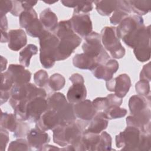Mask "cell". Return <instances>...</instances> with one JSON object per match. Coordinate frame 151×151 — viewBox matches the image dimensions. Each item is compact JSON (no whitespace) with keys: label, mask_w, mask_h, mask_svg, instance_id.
I'll return each instance as SVG.
<instances>
[{"label":"cell","mask_w":151,"mask_h":151,"mask_svg":"<svg viewBox=\"0 0 151 151\" xmlns=\"http://www.w3.org/2000/svg\"><path fill=\"white\" fill-rule=\"evenodd\" d=\"M1 91H11V90L14 84L13 78L11 74L8 71L1 73Z\"/></svg>","instance_id":"ab89813d"},{"label":"cell","mask_w":151,"mask_h":151,"mask_svg":"<svg viewBox=\"0 0 151 151\" xmlns=\"http://www.w3.org/2000/svg\"><path fill=\"white\" fill-rule=\"evenodd\" d=\"M37 18V14L33 8L24 10L19 16V25L21 27L25 29L28 25H29Z\"/></svg>","instance_id":"d6a6232c"},{"label":"cell","mask_w":151,"mask_h":151,"mask_svg":"<svg viewBox=\"0 0 151 151\" xmlns=\"http://www.w3.org/2000/svg\"><path fill=\"white\" fill-rule=\"evenodd\" d=\"M93 105L97 111H104L109 107V102L107 97H97L92 101Z\"/></svg>","instance_id":"f6af8a7d"},{"label":"cell","mask_w":151,"mask_h":151,"mask_svg":"<svg viewBox=\"0 0 151 151\" xmlns=\"http://www.w3.org/2000/svg\"><path fill=\"white\" fill-rule=\"evenodd\" d=\"M122 40L126 45L132 48L140 44L150 43V27L141 26Z\"/></svg>","instance_id":"ba28073f"},{"label":"cell","mask_w":151,"mask_h":151,"mask_svg":"<svg viewBox=\"0 0 151 151\" xmlns=\"http://www.w3.org/2000/svg\"><path fill=\"white\" fill-rule=\"evenodd\" d=\"M47 110L48 104L45 97L38 96L33 98L27 104L28 120L36 122Z\"/></svg>","instance_id":"7c38bea8"},{"label":"cell","mask_w":151,"mask_h":151,"mask_svg":"<svg viewBox=\"0 0 151 151\" xmlns=\"http://www.w3.org/2000/svg\"><path fill=\"white\" fill-rule=\"evenodd\" d=\"M12 9L11 11V14L15 16H19L22 11H24V9L22 6L21 1H12Z\"/></svg>","instance_id":"f907efd6"},{"label":"cell","mask_w":151,"mask_h":151,"mask_svg":"<svg viewBox=\"0 0 151 151\" xmlns=\"http://www.w3.org/2000/svg\"><path fill=\"white\" fill-rule=\"evenodd\" d=\"M74 104L68 102L64 107L57 111L60 118V125L67 124L76 120V116L74 111Z\"/></svg>","instance_id":"4316f807"},{"label":"cell","mask_w":151,"mask_h":151,"mask_svg":"<svg viewBox=\"0 0 151 151\" xmlns=\"http://www.w3.org/2000/svg\"><path fill=\"white\" fill-rule=\"evenodd\" d=\"M140 131L136 127L127 126L124 131L116 136V145L121 150L137 151Z\"/></svg>","instance_id":"52a82bcc"},{"label":"cell","mask_w":151,"mask_h":151,"mask_svg":"<svg viewBox=\"0 0 151 151\" xmlns=\"http://www.w3.org/2000/svg\"><path fill=\"white\" fill-rule=\"evenodd\" d=\"M151 148L150 133L140 132V140L137 151H149Z\"/></svg>","instance_id":"f35d334b"},{"label":"cell","mask_w":151,"mask_h":151,"mask_svg":"<svg viewBox=\"0 0 151 151\" xmlns=\"http://www.w3.org/2000/svg\"><path fill=\"white\" fill-rule=\"evenodd\" d=\"M100 138L97 146L96 150H112L111 148L112 139L111 136L106 132L100 133Z\"/></svg>","instance_id":"8d00e7d4"},{"label":"cell","mask_w":151,"mask_h":151,"mask_svg":"<svg viewBox=\"0 0 151 151\" xmlns=\"http://www.w3.org/2000/svg\"><path fill=\"white\" fill-rule=\"evenodd\" d=\"M119 68L118 62L116 60L110 59L104 64H99L91 72L96 78L107 81L113 78V74Z\"/></svg>","instance_id":"5bb4252c"},{"label":"cell","mask_w":151,"mask_h":151,"mask_svg":"<svg viewBox=\"0 0 151 151\" xmlns=\"http://www.w3.org/2000/svg\"><path fill=\"white\" fill-rule=\"evenodd\" d=\"M57 1H44V2L46 3V4H54Z\"/></svg>","instance_id":"680465c9"},{"label":"cell","mask_w":151,"mask_h":151,"mask_svg":"<svg viewBox=\"0 0 151 151\" xmlns=\"http://www.w3.org/2000/svg\"><path fill=\"white\" fill-rule=\"evenodd\" d=\"M7 71L11 74L14 84H27L31 80V73L29 70L25 69L24 66L22 65L10 64Z\"/></svg>","instance_id":"d6986e66"},{"label":"cell","mask_w":151,"mask_h":151,"mask_svg":"<svg viewBox=\"0 0 151 151\" xmlns=\"http://www.w3.org/2000/svg\"><path fill=\"white\" fill-rule=\"evenodd\" d=\"M13 4L12 1H0V15L1 17L5 16L6 14L11 11Z\"/></svg>","instance_id":"7dc6e473"},{"label":"cell","mask_w":151,"mask_h":151,"mask_svg":"<svg viewBox=\"0 0 151 151\" xmlns=\"http://www.w3.org/2000/svg\"><path fill=\"white\" fill-rule=\"evenodd\" d=\"M140 80H145L149 82L151 80V67L150 63L145 64L140 73Z\"/></svg>","instance_id":"bcb514c9"},{"label":"cell","mask_w":151,"mask_h":151,"mask_svg":"<svg viewBox=\"0 0 151 151\" xmlns=\"http://www.w3.org/2000/svg\"><path fill=\"white\" fill-rule=\"evenodd\" d=\"M61 150V149L55 147L52 145H45L42 148L41 150Z\"/></svg>","instance_id":"9f6ffc18"},{"label":"cell","mask_w":151,"mask_h":151,"mask_svg":"<svg viewBox=\"0 0 151 151\" xmlns=\"http://www.w3.org/2000/svg\"><path fill=\"white\" fill-rule=\"evenodd\" d=\"M73 64L76 68L91 71L99 64L94 58L84 52L76 54L73 58Z\"/></svg>","instance_id":"cb8c5ba5"},{"label":"cell","mask_w":151,"mask_h":151,"mask_svg":"<svg viewBox=\"0 0 151 151\" xmlns=\"http://www.w3.org/2000/svg\"><path fill=\"white\" fill-rule=\"evenodd\" d=\"M29 131V125L23 120L18 119L17 128L14 132V136L16 138H21L27 136Z\"/></svg>","instance_id":"7bdbcfd3"},{"label":"cell","mask_w":151,"mask_h":151,"mask_svg":"<svg viewBox=\"0 0 151 151\" xmlns=\"http://www.w3.org/2000/svg\"><path fill=\"white\" fill-rule=\"evenodd\" d=\"M69 20L73 31L78 35L84 38L92 32V22L88 14H80L73 15Z\"/></svg>","instance_id":"30bf717a"},{"label":"cell","mask_w":151,"mask_h":151,"mask_svg":"<svg viewBox=\"0 0 151 151\" xmlns=\"http://www.w3.org/2000/svg\"><path fill=\"white\" fill-rule=\"evenodd\" d=\"M69 80L72 83V84L75 83H84V80L83 77L78 73H74V74H72L70 77Z\"/></svg>","instance_id":"816d5d0a"},{"label":"cell","mask_w":151,"mask_h":151,"mask_svg":"<svg viewBox=\"0 0 151 151\" xmlns=\"http://www.w3.org/2000/svg\"><path fill=\"white\" fill-rule=\"evenodd\" d=\"M40 20L45 30L54 32L58 26V18L50 8H46L40 14Z\"/></svg>","instance_id":"d4e9b609"},{"label":"cell","mask_w":151,"mask_h":151,"mask_svg":"<svg viewBox=\"0 0 151 151\" xmlns=\"http://www.w3.org/2000/svg\"><path fill=\"white\" fill-rule=\"evenodd\" d=\"M38 38L40 45V63L44 68H51L56 61L55 55L59 39L54 33L45 29Z\"/></svg>","instance_id":"3957f363"},{"label":"cell","mask_w":151,"mask_h":151,"mask_svg":"<svg viewBox=\"0 0 151 151\" xmlns=\"http://www.w3.org/2000/svg\"><path fill=\"white\" fill-rule=\"evenodd\" d=\"M26 32L28 35L34 38H39L41 34L45 30L40 20L37 18L31 24L28 25L25 28Z\"/></svg>","instance_id":"836d02e7"},{"label":"cell","mask_w":151,"mask_h":151,"mask_svg":"<svg viewBox=\"0 0 151 151\" xmlns=\"http://www.w3.org/2000/svg\"><path fill=\"white\" fill-rule=\"evenodd\" d=\"M73 108L76 116L84 121L90 122L97 113L92 101L90 100L85 99L75 103Z\"/></svg>","instance_id":"2e32d148"},{"label":"cell","mask_w":151,"mask_h":151,"mask_svg":"<svg viewBox=\"0 0 151 151\" xmlns=\"http://www.w3.org/2000/svg\"><path fill=\"white\" fill-rule=\"evenodd\" d=\"M89 122L82 120L63 125H58L52 130L53 141L61 147L72 145L80 138Z\"/></svg>","instance_id":"7a4b0ae2"},{"label":"cell","mask_w":151,"mask_h":151,"mask_svg":"<svg viewBox=\"0 0 151 151\" xmlns=\"http://www.w3.org/2000/svg\"><path fill=\"white\" fill-rule=\"evenodd\" d=\"M150 109H147L139 113L127 116L126 121L127 126L136 127L142 132L150 133Z\"/></svg>","instance_id":"4fadbf2b"},{"label":"cell","mask_w":151,"mask_h":151,"mask_svg":"<svg viewBox=\"0 0 151 151\" xmlns=\"http://www.w3.org/2000/svg\"><path fill=\"white\" fill-rule=\"evenodd\" d=\"M54 34L59 39L55 51V60L62 61L68 58L81 42V38L73 31L70 20L58 22Z\"/></svg>","instance_id":"6da1fadb"},{"label":"cell","mask_w":151,"mask_h":151,"mask_svg":"<svg viewBox=\"0 0 151 151\" xmlns=\"http://www.w3.org/2000/svg\"><path fill=\"white\" fill-rule=\"evenodd\" d=\"M8 20L6 15L1 17V34L7 33L8 30Z\"/></svg>","instance_id":"f5cc1de1"},{"label":"cell","mask_w":151,"mask_h":151,"mask_svg":"<svg viewBox=\"0 0 151 151\" xmlns=\"http://www.w3.org/2000/svg\"><path fill=\"white\" fill-rule=\"evenodd\" d=\"M109 119L103 111H98L90 121V123L84 131L93 133L100 134L108 126Z\"/></svg>","instance_id":"ffe728a7"},{"label":"cell","mask_w":151,"mask_h":151,"mask_svg":"<svg viewBox=\"0 0 151 151\" xmlns=\"http://www.w3.org/2000/svg\"><path fill=\"white\" fill-rule=\"evenodd\" d=\"M8 48L14 51H18L27 43V38L25 31L22 29H11L8 32Z\"/></svg>","instance_id":"ac0fdd59"},{"label":"cell","mask_w":151,"mask_h":151,"mask_svg":"<svg viewBox=\"0 0 151 151\" xmlns=\"http://www.w3.org/2000/svg\"><path fill=\"white\" fill-rule=\"evenodd\" d=\"M47 101L48 109L53 110L56 111L60 110L68 103L65 96L60 92L52 94L48 98Z\"/></svg>","instance_id":"f1b7e54d"},{"label":"cell","mask_w":151,"mask_h":151,"mask_svg":"<svg viewBox=\"0 0 151 151\" xmlns=\"http://www.w3.org/2000/svg\"><path fill=\"white\" fill-rule=\"evenodd\" d=\"M78 1H61V2L65 6L69 8H75L79 3Z\"/></svg>","instance_id":"11a10c76"},{"label":"cell","mask_w":151,"mask_h":151,"mask_svg":"<svg viewBox=\"0 0 151 151\" xmlns=\"http://www.w3.org/2000/svg\"><path fill=\"white\" fill-rule=\"evenodd\" d=\"M84 38L85 42L82 45L84 53L94 58L98 64H104L110 59L101 44L100 35L99 33L92 31Z\"/></svg>","instance_id":"5b68a950"},{"label":"cell","mask_w":151,"mask_h":151,"mask_svg":"<svg viewBox=\"0 0 151 151\" xmlns=\"http://www.w3.org/2000/svg\"><path fill=\"white\" fill-rule=\"evenodd\" d=\"M93 1H80L78 4L74 8L73 15L80 14H86L92 11Z\"/></svg>","instance_id":"ee69618b"},{"label":"cell","mask_w":151,"mask_h":151,"mask_svg":"<svg viewBox=\"0 0 151 151\" xmlns=\"http://www.w3.org/2000/svg\"><path fill=\"white\" fill-rule=\"evenodd\" d=\"M132 12L131 9L125 0H118V5L110 18V22L113 25L119 24Z\"/></svg>","instance_id":"603a6c76"},{"label":"cell","mask_w":151,"mask_h":151,"mask_svg":"<svg viewBox=\"0 0 151 151\" xmlns=\"http://www.w3.org/2000/svg\"><path fill=\"white\" fill-rule=\"evenodd\" d=\"M37 4V1H21L22 6L24 10H28Z\"/></svg>","instance_id":"db71d44e"},{"label":"cell","mask_w":151,"mask_h":151,"mask_svg":"<svg viewBox=\"0 0 151 151\" xmlns=\"http://www.w3.org/2000/svg\"><path fill=\"white\" fill-rule=\"evenodd\" d=\"M127 2L131 11L139 16L147 14L151 9L150 0H127Z\"/></svg>","instance_id":"484cf974"},{"label":"cell","mask_w":151,"mask_h":151,"mask_svg":"<svg viewBox=\"0 0 151 151\" xmlns=\"http://www.w3.org/2000/svg\"><path fill=\"white\" fill-rule=\"evenodd\" d=\"M27 139L31 147L38 150H41L43 146L50 141L48 134L37 127L29 131Z\"/></svg>","instance_id":"e0dca14e"},{"label":"cell","mask_w":151,"mask_h":151,"mask_svg":"<svg viewBox=\"0 0 151 151\" xmlns=\"http://www.w3.org/2000/svg\"><path fill=\"white\" fill-rule=\"evenodd\" d=\"M10 93L11 97L9 102L12 108L21 101H29L38 96L45 98L47 97V93L44 88H38L30 83L24 84H14Z\"/></svg>","instance_id":"277c9868"},{"label":"cell","mask_w":151,"mask_h":151,"mask_svg":"<svg viewBox=\"0 0 151 151\" xmlns=\"http://www.w3.org/2000/svg\"><path fill=\"white\" fill-rule=\"evenodd\" d=\"M87 90L84 83H75L69 88L67 93V99L68 102L75 104L86 99Z\"/></svg>","instance_id":"7402d4cb"},{"label":"cell","mask_w":151,"mask_h":151,"mask_svg":"<svg viewBox=\"0 0 151 151\" xmlns=\"http://www.w3.org/2000/svg\"><path fill=\"white\" fill-rule=\"evenodd\" d=\"M93 3L98 13L102 16L110 15L118 5V1H94Z\"/></svg>","instance_id":"83f0119b"},{"label":"cell","mask_w":151,"mask_h":151,"mask_svg":"<svg viewBox=\"0 0 151 151\" xmlns=\"http://www.w3.org/2000/svg\"><path fill=\"white\" fill-rule=\"evenodd\" d=\"M134 54L140 62L148 61L150 58V43L139 45L133 48Z\"/></svg>","instance_id":"1f68e13d"},{"label":"cell","mask_w":151,"mask_h":151,"mask_svg":"<svg viewBox=\"0 0 151 151\" xmlns=\"http://www.w3.org/2000/svg\"><path fill=\"white\" fill-rule=\"evenodd\" d=\"M1 143H0V150L4 151L5 150L6 145L9 142V133L8 131L3 128H1Z\"/></svg>","instance_id":"c3c4849f"},{"label":"cell","mask_w":151,"mask_h":151,"mask_svg":"<svg viewBox=\"0 0 151 151\" xmlns=\"http://www.w3.org/2000/svg\"><path fill=\"white\" fill-rule=\"evenodd\" d=\"M38 52L37 47L32 44L27 45L20 52L19 56V61L20 64L26 67H28L30 64V60L32 55Z\"/></svg>","instance_id":"4dcf8cb0"},{"label":"cell","mask_w":151,"mask_h":151,"mask_svg":"<svg viewBox=\"0 0 151 151\" xmlns=\"http://www.w3.org/2000/svg\"><path fill=\"white\" fill-rule=\"evenodd\" d=\"M8 151H29L32 150L28 141L25 139L19 138L16 140L12 141L8 146Z\"/></svg>","instance_id":"74e56055"},{"label":"cell","mask_w":151,"mask_h":151,"mask_svg":"<svg viewBox=\"0 0 151 151\" xmlns=\"http://www.w3.org/2000/svg\"><path fill=\"white\" fill-rule=\"evenodd\" d=\"M131 80L127 74H122L116 78L106 81V88L109 91L120 98H123L129 92L131 87Z\"/></svg>","instance_id":"9c48e42d"},{"label":"cell","mask_w":151,"mask_h":151,"mask_svg":"<svg viewBox=\"0 0 151 151\" xmlns=\"http://www.w3.org/2000/svg\"><path fill=\"white\" fill-rule=\"evenodd\" d=\"M109 105L110 106H120L122 104L123 100L115 94H110L107 96Z\"/></svg>","instance_id":"681fc988"},{"label":"cell","mask_w":151,"mask_h":151,"mask_svg":"<svg viewBox=\"0 0 151 151\" xmlns=\"http://www.w3.org/2000/svg\"><path fill=\"white\" fill-rule=\"evenodd\" d=\"M129 108L132 114L142 112L150 109V97H145L140 95H133L129 99Z\"/></svg>","instance_id":"44dd1931"},{"label":"cell","mask_w":151,"mask_h":151,"mask_svg":"<svg viewBox=\"0 0 151 151\" xmlns=\"http://www.w3.org/2000/svg\"><path fill=\"white\" fill-rule=\"evenodd\" d=\"M65 84V79L64 77L59 73H55L51 76L48 82L49 87L53 91L61 90L64 87Z\"/></svg>","instance_id":"e575fe53"},{"label":"cell","mask_w":151,"mask_h":151,"mask_svg":"<svg viewBox=\"0 0 151 151\" xmlns=\"http://www.w3.org/2000/svg\"><path fill=\"white\" fill-rule=\"evenodd\" d=\"M103 112L109 120H111L124 117L127 114V110L120 108V106H110Z\"/></svg>","instance_id":"d590c367"},{"label":"cell","mask_w":151,"mask_h":151,"mask_svg":"<svg viewBox=\"0 0 151 151\" xmlns=\"http://www.w3.org/2000/svg\"><path fill=\"white\" fill-rule=\"evenodd\" d=\"M1 73H2L3 71L6 69L7 60L3 56H1Z\"/></svg>","instance_id":"6f0895ef"},{"label":"cell","mask_w":151,"mask_h":151,"mask_svg":"<svg viewBox=\"0 0 151 151\" xmlns=\"http://www.w3.org/2000/svg\"><path fill=\"white\" fill-rule=\"evenodd\" d=\"M100 38L103 47L113 58L120 59L124 56L126 50L117 37L115 27H104L101 31Z\"/></svg>","instance_id":"8992f818"},{"label":"cell","mask_w":151,"mask_h":151,"mask_svg":"<svg viewBox=\"0 0 151 151\" xmlns=\"http://www.w3.org/2000/svg\"><path fill=\"white\" fill-rule=\"evenodd\" d=\"M143 25H145V24L143 19L141 16L137 15H129L122 20L116 28L117 37L119 39H122Z\"/></svg>","instance_id":"8fae6325"},{"label":"cell","mask_w":151,"mask_h":151,"mask_svg":"<svg viewBox=\"0 0 151 151\" xmlns=\"http://www.w3.org/2000/svg\"><path fill=\"white\" fill-rule=\"evenodd\" d=\"M60 118L57 112L53 110L48 109L36 122L35 127L46 132L53 130L60 125Z\"/></svg>","instance_id":"9a60e30c"},{"label":"cell","mask_w":151,"mask_h":151,"mask_svg":"<svg viewBox=\"0 0 151 151\" xmlns=\"http://www.w3.org/2000/svg\"><path fill=\"white\" fill-rule=\"evenodd\" d=\"M48 73L44 70H40L34 74V83L40 87H43L48 84Z\"/></svg>","instance_id":"b9f144b4"},{"label":"cell","mask_w":151,"mask_h":151,"mask_svg":"<svg viewBox=\"0 0 151 151\" xmlns=\"http://www.w3.org/2000/svg\"><path fill=\"white\" fill-rule=\"evenodd\" d=\"M136 93L145 97H150V87L149 82L145 80H140L135 84Z\"/></svg>","instance_id":"60d3db41"},{"label":"cell","mask_w":151,"mask_h":151,"mask_svg":"<svg viewBox=\"0 0 151 151\" xmlns=\"http://www.w3.org/2000/svg\"><path fill=\"white\" fill-rule=\"evenodd\" d=\"M18 123V119L14 113L1 112L0 126L1 128L5 129L11 132H14Z\"/></svg>","instance_id":"f546056e"}]
</instances>
